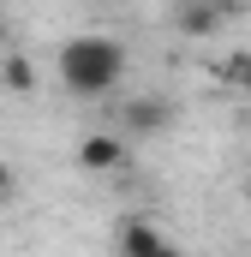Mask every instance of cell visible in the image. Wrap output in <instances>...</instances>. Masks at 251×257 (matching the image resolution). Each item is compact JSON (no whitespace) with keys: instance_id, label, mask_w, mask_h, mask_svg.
<instances>
[{"instance_id":"6","label":"cell","mask_w":251,"mask_h":257,"mask_svg":"<svg viewBox=\"0 0 251 257\" xmlns=\"http://www.w3.org/2000/svg\"><path fill=\"white\" fill-rule=\"evenodd\" d=\"M6 84H12V90H36V66L24 60V54H12V60H6Z\"/></svg>"},{"instance_id":"1","label":"cell","mask_w":251,"mask_h":257,"mask_svg":"<svg viewBox=\"0 0 251 257\" xmlns=\"http://www.w3.org/2000/svg\"><path fill=\"white\" fill-rule=\"evenodd\" d=\"M126 78V48L114 36H72L60 48V84L72 96H108Z\"/></svg>"},{"instance_id":"9","label":"cell","mask_w":251,"mask_h":257,"mask_svg":"<svg viewBox=\"0 0 251 257\" xmlns=\"http://www.w3.org/2000/svg\"><path fill=\"white\" fill-rule=\"evenodd\" d=\"M174 6H209V0H174Z\"/></svg>"},{"instance_id":"10","label":"cell","mask_w":251,"mask_h":257,"mask_svg":"<svg viewBox=\"0 0 251 257\" xmlns=\"http://www.w3.org/2000/svg\"><path fill=\"white\" fill-rule=\"evenodd\" d=\"M0 48H6V24H0Z\"/></svg>"},{"instance_id":"7","label":"cell","mask_w":251,"mask_h":257,"mask_svg":"<svg viewBox=\"0 0 251 257\" xmlns=\"http://www.w3.org/2000/svg\"><path fill=\"white\" fill-rule=\"evenodd\" d=\"M12 192H18V174H12V168L0 162V203H12Z\"/></svg>"},{"instance_id":"11","label":"cell","mask_w":251,"mask_h":257,"mask_svg":"<svg viewBox=\"0 0 251 257\" xmlns=\"http://www.w3.org/2000/svg\"><path fill=\"white\" fill-rule=\"evenodd\" d=\"M227 6H233V0H227Z\"/></svg>"},{"instance_id":"8","label":"cell","mask_w":251,"mask_h":257,"mask_svg":"<svg viewBox=\"0 0 251 257\" xmlns=\"http://www.w3.org/2000/svg\"><path fill=\"white\" fill-rule=\"evenodd\" d=\"M150 257H180V245H174V239H162V245H156Z\"/></svg>"},{"instance_id":"2","label":"cell","mask_w":251,"mask_h":257,"mask_svg":"<svg viewBox=\"0 0 251 257\" xmlns=\"http://www.w3.org/2000/svg\"><path fill=\"white\" fill-rule=\"evenodd\" d=\"M126 162H132V144L114 138V132H90L78 144V168H90V174H120Z\"/></svg>"},{"instance_id":"4","label":"cell","mask_w":251,"mask_h":257,"mask_svg":"<svg viewBox=\"0 0 251 257\" xmlns=\"http://www.w3.org/2000/svg\"><path fill=\"white\" fill-rule=\"evenodd\" d=\"M114 239H120V257H150L156 245H162V239H168V233H162L156 221L132 215V221H120V233H114Z\"/></svg>"},{"instance_id":"5","label":"cell","mask_w":251,"mask_h":257,"mask_svg":"<svg viewBox=\"0 0 251 257\" xmlns=\"http://www.w3.org/2000/svg\"><path fill=\"white\" fill-rule=\"evenodd\" d=\"M221 12H227V0H209V6H174V24H180L186 36H209V30L221 24Z\"/></svg>"},{"instance_id":"3","label":"cell","mask_w":251,"mask_h":257,"mask_svg":"<svg viewBox=\"0 0 251 257\" xmlns=\"http://www.w3.org/2000/svg\"><path fill=\"white\" fill-rule=\"evenodd\" d=\"M120 126H126V138H150V132L174 126V102H162V96H126Z\"/></svg>"}]
</instances>
